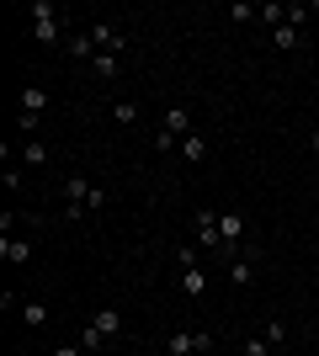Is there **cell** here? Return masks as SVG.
Here are the masks:
<instances>
[{
  "mask_svg": "<svg viewBox=\"0 0 319 356\" xmlns=\"http://www.w3.org/2000/svg\"><path fill=\"white\" fill-rule=\"evenodd\" d=\"M32 38H38L43 48H59V38H64V22H59V11H54L48 0L32 6Z\"/></svg>",
  "mask_w": 319,
  "mask_h": 356,
  "instance_id": "obj_1",
  "label": "cell"
},
{
  "mask_svg": "<svg viewBox=\"0 0 319 356\" xmlns=\"http://www.w3.org/2000/svg\"><path fill=\"white\" fill-rule=\"evenodd\" d=\"M192 234H197V250H224V239H218V213L213 208L192 213Z\"/></svg>",
  "mask_w": 319,
  "mask_h": 356,
  "instance_id": "obj_2",
  "label": "cell"
},
{
  "mask_svg": "<svg viewBox=\"0 0 319 356\" xmlns=\"http://www.w3.org/2000/svg\"><path fill=\"white\" fill-rule=\"evenodd\" d=\"M91 48L96 54H122L128 38H122V27H112V22H91Z\"/></svg>",
  "mask_w": 319,
  "mask_h": 356,
  "instance_id": "obj_3",
  "label": "cell"
},
{
  "mask_svg": "<svg viewBox=\"0 0 319 356\" xmlns=\"http://www.w3.org/2000/svg\"><path fill=\"white\" fill-rule=\"evenodd\" d=\"M240 234H245V218H240V213H234V208L218 213V239H224V250H218V255H240V250H234Z\"/></svg>",
  "mask_w": 319,
  "mask_h": 356,
  "instance_id": "obj_4",
  "label": "cell"
},
{
  "mask_svg": "<svg viewBox=\"0 0 319 356\" xmlns=\"http://www.w3.org/2000/svg\"><path fill=\"white\" fill-rule=\"evenodd\" d=\"M48 106H54V102H48V90H43V86H22V96H16V112H32V118H43Z\"/></svg>",
  "mask_w": 319,
  "mask_h": 356,
  "instance_id": "obj_5",
  "label": "cell"
},
{
  "mask_svg": "<svg viewBox=\"0 0 319 356\" xmlns=\"http://www.w3.org/2000/svg\"><path fill=\"white\" fill-rule=\"evenodd\" d=\"M0 255H6L11 266H27V261H32V239H22V234H0Z\"/></svg>",
  "mask_w": 319,
  "mask_h": 356,
  "instance_id": "obj_6",
  "label": "cell"
},
{
  "mask_svg": "<svg viewBox=\"0 0 319 356\" xmlns=\"http://www.w3.org/2000/svg\"><path fill=\"white\" fill-rule=\"evenodd\" d=\"M91 192H96V186H91L85 176H64V202H75V208H85V202H91Z\"/></svg>",
  "mask_w": 319,
  "mask_h": 356,
  "instance_id": "obj_7",
  "label": "cell"
},
{
  "mask_svg": "<svg viewBox=\"0 0 319 356\" xmlns=\"http://www.w3.org/2000/svg\"><path fill=\"white\" fill-rule=\"evenodd\" d=\"M229 282H234V287H250V282H256V266H250V255H229Z\"/></svg>",
  "mask_w": 319,
  "mask_h": 356,
  "instance_id": "obj_8",
  "label": "cell"
},
{
  "mask_svg": "<svg viewBox=\"0 0 319 356\" xmlns=\"http://www.w3.org/2000/svg\"><path fill=\"white\" fill-rule=\"evenodd\" d=\"M22 325H27V330L48 325V303H43V298H27V303H22Z\"/></svg>",
  "mask_w": 319,
  "mask_h": 356,
  "instance_id": "obj_9",
  "label": "cell"
},
{
  "mask_svg": "<svg viewBox=\"0 0 319 356\" xmlns=\"http://www.w3.org/2000/svg\"><path fill=\"white\" fill-rule=\"evenodd\" d=\"M181 293L192 298V303H197V298L208 293V271H197V266H186V271H181Z\"/></svg>",
  "mask_w": 319,
  "mask_h": 356,
  "instance_id": "obj_10",
  "label": "cell"
},
{
  "mask_svg": "<svg viewBox=\"0 0 319 356\" xmlns=\"http://www.w3.org/2000/svg\"><path fill=\"white\" fill-rule=\"evenodd\" d=\"M181 160L186 165H202V160H208V138H202V134H186L181 138Z\"/></svg>",
  "mask_w": 319,
  "mask_h": 356,
  "instance_id": "obj_11",
  "label": "cell"
},
{
  "mask_svg": "<svg viewBox=\"0 0 319 356\" xmlns=\"http://www.w3.org/2000/svg\"><path fill=\"white\" fill-rule=\"evenodd\" d=\"M165 134H176V138L192 134V112H186V106H170L165 112Z\"/></svg>",
  "mask_w": 319,
  "mask_h": 356,
  "instance_id": "obj_12",
  "label": "cell"
},
{
  "mask_svg": "<svg viewBox=\"0 0 319 356\" xmlns=\"http://www.w3.org/2000/svg\"><path fill=\"white\" fill-rule=\"evenodd\" d=\"M165 351L170 356H192V351H197V330H176V335L165 341Z\"/></svg>",
  "mask_w": 319,
  "mask_h": 356,
  "instance_id": "obj_13",
  "label": "cell"
},
{
  "mask_svg": "<svg viewBox=\"0 0 319 356\" xmlns=\"http://www.w3.org/2000/svg\"><path fill=\"white\" fill-rule=\"evenodd\" d=\"M91 325L101 330L106 341H117V335H122V314H117V309H101V314H96V319H91Z\"/></svg>",
  "mask_w": 319,
  "mask_h": 356,
  "instance_id": "obj_14",
  "label": "cell"
},
{
  "mask_svg": "<svg viewBox=\"0 0 319 356\" xmlns=\"http://www.w3.org/2000/svg\"><path fill=\"white\" fill-rule=\"evenodd\" d=\"M106 346H112V341H106V335H101V330H96V325H85V330H80V351H91V356H101Z\"/></svg>",
  "mask_w": 319,
  "mask_h": 356,
  "instance_id": "obj_15",
  "label": "cell"
},
{
  "mask_svg": "<svg viewBox=\"0 0 319 356\" xmlns=\"http://www.w3.org/2000/svg\"><path fill=\"white\" fill-rule=\"evenodd\" d=\"M91 70H96V80H117V54H96Z\"/></svg>",
  "mask_w": 319,
  "mask_h": 356,
  "instance_id": "obj_16",
  "label": "cell"
},
{
  "mask_svg": "<svg viewBox=\"0 0 319 356\" xmlns=\"http://www.w3.org/2000/svg\"><path fill=\"white\" fill-rule=\"evenodd\" d=\"M272 43L282 48V54H293V48H298V27H288V22H282V27H272Z\"/></svg>",
  "mask_w": 319,
  "mask_h": 356,
  "instance_id": "obj_17",
  "label": "cell"
},
{
  "mask_svg": "<svg viewBox=\"0 0 319 356\" xmlns=\"http://www.w3.org/2000/svg\"><path fill=\"white\" fill-rule=\"evenodd\" d=\"M69 54H75V59H96V48H91V32H75V38H69Z\"/></svg>",
  "mask_w": 319,
  "mask_h": 356,
  "instance_id": "obj_18",
  "label": "cell"
},
{
  "mask_svg": "<svg viewBox=\"0 0 319 356\" xmlns=\"http://www.w3.org/2000/svg\"><path fill=\"white\" fill-rule=\"evenodd\" d=\"M22 160H27V165H43L48 160V144H43V138H27V144H22Z\"/></svg>",
  "mask_w": 319,
  "mask_h": 356,
  "instance_id": "obj_19",
  "label": "cell"
},
{
  "mask_svg": "<svg viewBox=\"0 0 319 356\" xmlns=\"http://www.w3.org/2000/svg\"><path fill=\"white\" fill-rule=\"evenodd\" d=\"M112 118H117L122 128H133L138 122V102H112Z\"/></svg>",
  "mask_w": 319,
  "mask_h": 356,
  "instance_id": "obj_20",
  "label": "cell"
},
{
  "mask_svg": "<svg viewBox=\"0 0 319 356\" xmlns=\"http://www.w3.org/2000/svg\"><path fill=\"white\" fill-rule=\"evenodd\" d=\"M261 16V6H250V0H234V6H229V22H256Z\"/></svg>",
  "mask_w": 319,
  "mask_h": 356,
  "instance_id": "obj_21",
  "label": "cell"
},
{
  "mask_svg": "<svg viewBox=\"0 0 319 356\" xmlns=\"http://www.w3.org/2000/svg\"><path fill=\"white\" fill-rule=\"evenodd\" d=\"M261 22H266V27H282V22H288V6H272V0H266V6H261Z\"/></svg>",
  "mask_w": 319,
  "mask_h": 356,
  "instance_id": "obj_22",
  "label": "cell"
},
{
  "mask_svg": "<svg viewBox=\"0 0 319 356\" xmlns=\"http://www.w3.org/2000/svg\"><path fill=\"white\" fill-rule=\"evenodd\" d=\"M288 341V325H282V319H266V346H282Z\"/></svg>",
  "mask_w": 319,
  "mask_h": 356,
  "instance_id": "obj_23",
  "label": "cell"
},
{
  "mask_svg": "<svg viewBox=\"0 0 319 356\" xmlns=\"http://www.w3.org/2000/svg\"><path fill=\"white\" fill-rule=\"evenodd\" d=\"M38 122H43V118H32V112H16V128H22V138H38Z\"/></svg>",
  "mask_w": 319,
  "mask_h": 356,
  "instance_id": "obj_24",
  "label": "cell"
},
{
  "mask_svg": "<svg viewBox=\"0 0 319 356\" xmlns=\"http://www.w3.org/2000/svg\"><path fill=\"white\" fill-rule=\"evenodd\" d=\"M154 149H160V154H170V149H181V138H176V134H165V128H160V134H154Z\"/></svg>",
  "mask_w": 319,
  "mask_h": 356,
  "instance_id": "obj_25",
  "label": "cell"
},
{
  "mask_svg": "<svg viewBox=\"0 0 319 356\" xmlns=\"http://www.w3.org/2000/svg\"><path fill=\"white\" fill-rule=\"evenodd\" d=\"M0 186H11V192H16V186H27V181H22V170H16V165H6V170H0Z\"/></svg>",
  "mask_w": 319,
  "mask_h": 356,
  "instance_id": "obj_26",
  "label": "cell"
},
{
  "mask_svg": "<svg viewBox=\"0 0 319 356\" xmlns=\"http://www.w3.org/2000/svg\"><path fill=\"white\" fill-rule=\"evenodd\" d=\"M176 266H181V271L197 266V245H181V250H176Z\"/></svg>",
  "mask_w": 319,
  "mask_h": 356,
  "instance_id": "obj_27",
  "label": "cell"
},
{
  "mask_svg": "<svg viewBox=\"0 0 319 356\" xmlns=\"http://www.w3.org/2000/svg\"><path fill=\"white\" fill-rule=\"evenodd\" d=\"M272 351V346H266V335H250V341H245V356H266Z\"/></svg>",
  "mask_w": 319,
  "mask_h": 356,
  "instance_id": "obj_28",
  "label": "cell"
},
{
  "mask_svg": "<svg viewBox=\"0 0 319 356\" xmlns=\"http://www.w3.org/2000/svg\"><path fill=\"white\" fill-rule=\"evenodd\" d=\"M309 22V6H288V27H304Z\"/></svg>",
  "mask_w": 319,
  "mask_h": 356,
  "instance_id": "obj_29",
  "label": "cell"
},
{
  "mask_svg": "<svg viewBox=\"0 0 319 356\" xmlns=\"http://www.w3.org/2000/svg\"><path fill=\"white\" fill-rule=\"evenodd\" d=\"M106 202H112V197H106V186H96V192H91V202H85V208H91V213H101Z\"/></svg>",
  "mask_w": 319,
  "mask_h": 356,
  "instance_id": "obj_30",
  "label": "cell"
},
{
  "mask_svg": "<svg viewBox=\"0 0 319 356\" xmlns=\"http://www.w3.org/2000/svg\"><path fill=\"white\" fill-rule=\"evenodd\" d=\"M54 356H91V351H80V346H59Z\"/></svg>",
  "mask_w": 319,
  "mask_h": 356,
  "instance_id": "obj_31",
  "label": "cell"
},
{
  "mask_svg": "<svg viewBox=\"0 0 319 356\" xmlns=\"http://www.w3.org/2000/svg\"><path fill=\"white\" fill-rule=\"evenodd\" d=\"M309 149H314V154H319V128H314V134H309Z\"/></svg>",
  "mask_w": 319,
  "mask_h": 356,
  "instance_id": "obj_32",
  "label": "cell"
},
{
  "mask_svg": "<svg viewBox=\"0 0 319 356\" xmlns=\"http://www.w3.org/2000/svg\"><path fill=\"white\" fill-rule=\"evenodd\" d=\"M314 356H319V351H314Z\"/></svg>",
  "mask_w": 319,
  "mask_h": 356,
  "instance_id": "obj_33",
  "label": "cell"
}]
</instances>
